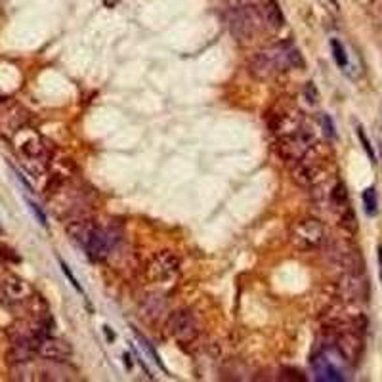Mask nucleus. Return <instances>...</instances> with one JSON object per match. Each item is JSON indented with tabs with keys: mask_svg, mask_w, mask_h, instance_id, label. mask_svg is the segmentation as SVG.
<instances>
[{
	"mask_svg": "<svg viewBox=\"0 0 382 382\" xmlns=\"http://www.w3.org/2000/svg\"><path fill=\"white\" fill-rule=\"evenodd\" d=\"M302 65V55L298 54V50L289 42H283V44H273L262 52L254 54L249 63V71L258 80H268L287 69Z\"/></svg>",
	"mask_w": 382,
	"mask_h": 382,
	"instance_id": "f257e3e1",
	"label": "nucleus"
},
{
	"mask_svg": "<svg viewBox=\"0 0 382 382\" xmlns=\"http://www.w3.org/2000/svg\"><path fill=\"white\" fill-rule=\"evenodd\" d=\"M289 241L300 251H316L325 241V227L316 218H300L290 224Z\"/></svg>",
	"mask_w": 382,
	"mask_h": 382,
	"instance_id": "f03ea898",
	"label": "nucleus"
},
{
	"mask_svg": "<svg viewBox=\"0 0 382 382\" xmlns=\"http://www.w3.org/2000/svg\"><path fill=\"white\" fill-rule=\"evenodd\" d=\"M264 25L262 13L260 10L252 8L249 4L231 8V19H229V29L233 33V37L239 42H247L254 37V33L258 31V27Z\"/></svg>",
	"mask_w": 382,
	"mask_h": 382,
	"instance_id": "7ed1b4c3",
	"label": "nucleus"
},
{
	"mask_svg": "<svg viewBox=\"0 0 382 382\" xmlns=\"http://www.w3.org/2000/svg\"><path fill=\"white\" fill-rule=\"evenodd\" d=\"M302 122L304 117L300 109L292 104H277L268 115V124L279 138L298 132L302 128Z\"/></svg>",
	"mask_w": 382,
	"mask_h": 382,
	"instance_id": "20e7f679",
	"label": "nucleus"
},
{
	"mask_svg": "<svg viewBox=\"0 0 382 382\" xmlns=\"http://www.w3.org/2000/svg\"><path fill=\"white\" fill-rule=\"evenodd\" d=\"M166 332L176 342L191 344L199 336V323L189 310H174L166 317Z\"/></svg>",
	"mask_w": 382,
	"mask_h": 382,
	"instance_id": "39448f33",
	"label": "nucleus"
},
{
	"mask_svg": "<svg viewBox=\"0 0 382 382\" xmlns=\"http://www.w3.org/2000/svg\"><path fill=\"white\" fill-rule=\"evenodd\" d=\"M323 168V157L319 155V147L314 144L302 157L294 163L292 168V180L300 185H314Z\"/></svg>",
	"mask_w": 382,
	"mask_h": 382,
	"instance_id": "423d86ee",
	"label": "nucleus"
},
{
	"mask_svg": "<svg viewBox=\"0 0 382 382\" xmlns=\"http://www.w3.org/2000/svg\"><path fill=\"white\" fill-rule=\"evenodd\" d=\"M180 272V258L172 251H163L151 258L145 268V275L151 283H166Z\"/></svg>",
	"mask_w": 382,
	"mask_h": 382,
	"instance_id": "0eeeda50",
	"label": "nucleus"
},
{
	"mask_svg": "<svg viewBox=\"0 0 382 382\" xmlns=\"http://www.w3.org/2000/svg\"><path fill=\"white\" fill-rule=\"evenodd\" d=\"M316 144V138L310 130H304L300 128L294 134H289V136H281L279 142H277V153L285 161H298L302 157L304 153Z\"/></svg>",
	"mask_w": 382,
	"mask_h": 382,
	"instance_id": "6e6552de",
	"label": "nucleus"
},
{
	"mask_svg": "<svg viewBox=\"0 0 382 382\" xmlns=\"http://www.w3.org/2000/svg\"><path fill=\"white\" fill-rule=\"evenodd\" d=\"M37 354L40 357H44L46 361H54V363H61L67 361L69 357L73 356V346L63 340V338H57V336H42L37 348Z\"/></svg>",
	"mask_w": 382,
	"mask_h": 382,
	"instance_id": "1a4fd4ad",
	"label": "nucleus"
},
{
	"mask_svg": "<svg viewBox=\"0 0 382 382\" xmlns=\"http://www.w3.org/2000/svg\"><path fill=\"white\" fill-rule=\"evenodd\" d=\"M111 247H113V239H111L109 229L96 225L92 235L88 239V243H86V247H84V251H86V254L92 258L94 262H102V260H106L109 256Z\"/></svg>",
	"mask_w": 382,
	"mask_h": 382,
	"instance_id": "9d476101",
	"label": "nucleus"
},
{
	"mask_svg": "<svg viewBox=\"0 0 382 382\" xmlns=\"http://www.w3.org/2000/svg\"><path fill=\"white\" fill-rule=\"evenodd\" d=\"M27 119V113L15 104H0V132L6 134V132H17L23 128Z\"/></svg>",
	"mask_w": 382,
	"mask_h": 382,
	"instance_id": "9b49d317",
	"label": "nucleus"
},
{
	"mask_svg": "<svg viewBox=\"0 0 382 382\" xmlns=\"http://www.w3.org/2000/svg\"><path fill=\"white\" fill-rule=\"evenodd\" d=\"M312 367L317 381H344V373L325 352L312 359Z\"/></svg>",
	"mask_w": 382,
	"mask_h": 382,
	"instance_id": "f8f14e48",
	"label": "nucleus"
},
{
	"mask_svg": "<svg viewBox=\"0 0 382 382\" xmlns=\"http://www.w3.org/2000/svg\"><path fill=\"white\" fill-rule=\"evenodd\" d=\"M17 136V149H19V153L27 159V161H40V159L46 155V145L42 142V138H40L39 134H35V132H31L27 138H21V134L17 132L15 134Z\"/></svg>",
	"mask_w": 382,
	"mask_h": 382,
	"instance_id": "ddd939ff",
	"label": "nucleus"
},
{
	"mask_svg": "<svg viewBox=\"0 0 382 382\" xmlns=\"http://www.w3.org/2000/svg\"><path fill=\"white\" fill-rule=\"evenodd\" d=\"M2 290H4V296L13 300V302H27L35 294L25 279H21L17 275L6 277V281L2 283Z\"/></svg>",
	"mask_w": 382,
	"mask_h": 382,
	"instance_id": "4468645a",
	"label": "nucleus"
},
{
	"mask_svg": "<svg viewBox=\"0 0 382 382\" xmlns=\"http://www.w3.org/2000/svg\"><path fill=\"white\" fill-rule=\"evenodd\" d=\"M94 224L90 218H84V216H79V218H75V220H69L65 224V231L67 235L71 237V241H75L77 245H80L82 249L86 247V243H88V239L92 235Z\"/></svg>",
	"mask_w": 382,
	"mask_h": 382,
	"instance_id": "2eb2a0df",
	"label": "nucleus"
},
{
	"mask_svg": "<svg viewBox=\"0 0 382 382\" xmlns=\"http://www.w3.org/2000/svg\"><path fill=\"white\" fill-rule=\"evenodd\" d=\"M260 13H262L264 25H268L273 31H279L285 23L283 12H281V8H279V4L275 0H266L262 4V8H260Z\"/></svg>",
	"mask_w": 382,
	"mask_h": 382,
	"instance_id": "dca6fc26",
	"label": "nucleus"
},
{
	"mask_svg": "<svg viewBox=\"0 0 382 382\" xmlns=\"http://www.w3.org/2000/svg\"><path fill=\"white\" fill-rule=\"evenodd\" d=\"M140 310H142V316L149 321H155L161 317V314H164L166 310V300L161 296V294H149L145 296L144 302L140 304Z\"/></svg>",
	"mask_w": 382,
	"mask_h": 382,
	"instance_id": "f3484780",
	"label": "nucleus"
},
{
	"mask_svg": "<svg viewBox=\"0 0 382 382\" xmlns=\"http://www.w3.org/2000/svg\"><path fill=\"white\" fill-rule=\"evenodd\" d=\"M363 205H365V212L369 216H375L379 212V197H377L375 187H367L363 191Z\"/></svg>",
	"mask_w": 382,
	"mask_h": 382,
	"instance_id": "a211bd4d",
	"label": "nucleus"
},
{
	"mask_svg": "<svg viewBox=\"0 0 382 382\" xmlns=\"http://www.w3.org/2000/svg\"><path fill=\"white\" fill-rule=\"evenodd\" d=\"M330 48H332V55H334L336 63L340 67H348V55H346V50H344L342 44H340L338 40H332V42H330Z\"/></svg>",
	"mask_w": 382,
	"mask_h": 382,
	"instance_id": "6ab92c4d",
	"label": "nucleus"
},
{
	"mask_svg": "<svg viewBox=\"0 0 382 382\" xmlns=\"http://www.w3.org/2000/svg\"><path fill=\"white\" fill-rule=\"evenodd\" d=\"M357 136H359V140H361V144H363V149L367 151V155L371 157V161H375V151H373V147H371L369 140H367V136H365V132L361 126H357Z\"/></svg>",
	"mask_w": 382,
	"mask_h": 382,
	"instance_id": "aec40b11",
	"label": "nucleus"
},
{
	"mask_svg": "<svg viewBox=\"0 0 382 382\" xmlns=\"http://www.w3.org/2000/svg\"><path fill=\"white\" fill-rule=\"evenodd\" d=\"M59 264H61V270H63V273H65V275H67V279L71 281V285H73V287H75V289H77V290H80V292H82V289H80V285H79V283H77V279H75V275L71 273V270H69V266H67L65 262H59Z\"/></svg>",
	"mask_w": 382,
	"mask_h": 382,
	"instance_id": "412c9836",
	"label": "nucleus"
},
{
	"mask_svg": "<svg viewBox=\"0 0 382 382\" xmlns=\"http://www.w3.org/2000/svg\"><path fill=\"white\" fill-rule=\"evenodd\" d=\"M321 122H323V128H325V134H327L329 138H334V126H332V120H330L329 115H323V119H321Z\"/></svg>",
	"mask_w": 382,
	"mask_h": 382,
	"instance_id": "4be33fe9",
	"label": "nucleus"
},
{
	"mask_svg": "<svg viewBox=\"0 0 382 382\" xmlns=\"http://www.w3.org/2000/svg\"><path fill=\"white\" fill-rule=\"evenodd\" d=\"M306 98H308V102H312V104H316L317 102V90H316V86L312 84V82H308L306 84Z\"/></svg>",
	"mask_w": 382,
	"mask_h": 382,
	"instance_id": "5701e85b",
	"label": "nucleus"
},
{
	"mask_svg": "<svg viewBox=\"0 0 382 382\" xmlns=\"http://www.w3.org/2000/svg\"><path fill=\"white\" fill-rule=\"evenodd\" d=\"M285 371L289 373V377H285L283 381H304V375L300 373V371H296V369H289V367H285Z\"/></svg>",
	"mask_w": 382,
	"mask_h": 382,
	"instance_id": "b1692460",
	"label": "nucleus"
},
{
	"mask_svg": "<svg viewBox=\"0 0 382 382\" xmlns=\"http://www.w3.org/2000/svg\"><path fill=\"white\" fill-rule=\"evenodd\" d=\"M27 203H29V207H31V211H33V212H35V214H37V218H39V222H40V224H42V225H46V216H44V214L40 212L39 205H35V203H31V201H27Z\"/></svg>",
	"mask_w": 382,
	"mask_h": 382,
	"instance_id": "393cba45",
	"label": "nucleus"
},
{
	"mask_svg": "<svg viewBox=\"0 0 382 382\" xmlns=\"http://www.w3.org/2000/svg\"><path fill=\"white\" fill-rule=\"evenodd\" d=\"M227 4H229L231 8H239V6H245V4H249V0H227Z\"/></svg>",
	"mask_w": 382,
	"mask_h": 382,
	"instance_id": "a878e982",
	"label": "nucleus"
},
{
	"mask_svg": "<svg viewBox=\"0 0 382 382\" xmlns=\"http://www.w3.org/2000/svg\"><path fill=\"white\" fill-rule=\"evenodd\" d=\"M379 262H381V277H382V249H379Z\"/></svg>",
	"mask_w": 382,
	"mask_h": 382,
	"instance_id": "bb28decb",
	"label": "nucleus"
},
{
	"mask_svg": "<svg viewBox=\"0 0 382 382\" xmlns=\"http://www.w3.org/2000/svg\"><path fill=\"white\" fill-rule=\"evenodd\" d=\"M2 296H4V290L0 289V298H2Z\"/></svg>",
	"mask_w": 382,
	"mask_h": 382,
	"instance_id": "cd10ccee",
	"label": "nucleus"
}]
</instances>
